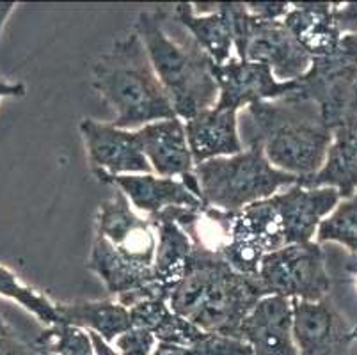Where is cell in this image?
I'll return each mask as SVG.
<instances>
[{"mask_svg": "<svg viewBox=\"0 0 357 355\" xmlns=\"http://www.w3.org/2000/svg\"><path fill=\"white\" fill-rule=\"evenodd\" d=\"M128 309L132 325L151 332L158 343H173L190 348L204 334L192 322L176 315L169 305L167 299H142Z\"/></svg>", "mask_w": 357, "mask_h": 355, "instance_id": "cell-22", "label": "cell"}, {"mask_svg": "<svg viewBox=\"0 0 357 355\" xmlns=\"http://www.w3.org/2000/svg\"><path fill=\"white\" fill-rule=\"evenodd\" d=\"M15 8H16L15 2H0V31H2L4 24L8 22L9 15L15 11Z\"/></svg>", "mask_w": 357, "mask_h": 355, "instance_id": "cell-35", "label": "cell"}, {"mask_svg": "<svg viewBox=\"0 0 357 355\" xmlns=\"http://www.w3.org/2000/svg\"><path fill=\"white\" fill-rule=\"evenodd\" d=\"M87 158L95 174H151L135 130L116 128L112 123L82 119L80 123Z\"/></svg>", "mask_w": 357, "mask_h": 355, "instance_id": "cell-12", "label": "cell"}, {"mask_svg": "<svg viewBox=\"0 0 357 355\" xmlns=\"http://www.w3.org/2000/svg\"><path fill=\"white\" fill-rule=\"evenodd\" d=\"M238 114L236 110L212 107L185 121V132H187L194 164L199 165L213 158L231 156L243 151Z\"/></svg>", "mask_w": 357, "mask_h": 355, "instance_id": "cell-17", "label": "cell"}, {"mask_svg": "<svg viewBox=\"0 0 357 355\" xmlns=\"http://www.w3.org/2000/svg\"><path fill=\"white\" fill-rule=\"evenodd\" d=\"M25 96V86L22 82H4L0 80V100L4 98H22Z\"/></svg>", "mask_w": 357, "mask_h": 355, "instance_id": "cell-32", "label": "cell"}, {"mask_svg": "<svg viewBox=\"0 0 357 355\" xmlns=\"http://www.w3.org/2000/svg\"><path fill=\"white\" fill-rule=\"evenodd\" d=\"M265 295L317 302L327 297L331 275L326 252L317 242L291 243L265 254L258 270Z\"/></svg>", "mask_w": 357, "mask_h": 355, "instance_id": "cell-6", "label": "cell"}, {"mask_svg": "<svg viewBox=\"0 0 357 355\" xmlns=\"http://www.w3.org/2000/svg\"><path fill=\"white\" fill-rule=\"evenodd\" d=\"M41 352L36 338L18 331L0 309V355H41Z\"/></svg>", "mask_w": 357, "mask_h": 355, "instance_id": "cell-27", "label": "cell"}, {"mask_svg": "<svg viewBox=\"0 0 357 355\" xmlns=\"http://www.w3.org/2000/svg\"><path fill=\"white\" fill-rule=\"evenodd\" d=\"M190 355H255L252 348L238 338L204 332L203 338L189 348Z\"/></svg>", "mask_w": 357, "mask_h": 355, "instance_id": "cell-28", "label": "cell"}, {"mask_svg": "<svg viewBox=\"0 0 357 355\" xmlns=\"http://www.w3.org/2000/svg\"><path fill=\"white\" fill-rule=\"evenodd\" d=\"M41 355H55V354H52V352L45 350V348H43V352H41Z\"/></svg>", "mask_w": 357, "mask_h": 355, "instance_id": "cell-37", "label": "cell"}, {"mask_svg": "<svg viewBox=\"0 0 357 355\" xmlns=\"http://www.w3.org/2000/svg\"><path fill=\"white\" fill-rule=\"evenodd\" d=\"M284 229L287 246L307 243L317 239V231L327 215L342 201L336 188H307L298 183L272 195Z\"/></svg>", "mask_w": 357, "mask_h": 355, "instance_id": "cell-13", "label": "cell"}, {"mask_svg": "<svg viewBox=\"0 0 357 355\" xmlns=\"http://www.w3.org/2000/svg\"><path fill=\"white\" fill-rule=\"evenodd\" d=\"M334 242L349 249L357 259V192L350 199H342L322 220L317 231V243Z\"/></svg>", "mask_w": 357, "mask_h": 355, "instance_id": "cell-25", "label": "cell"}, {"mask_svg": "<svg viewBox=\"0 0 357 355\" xmlns=\"http://www.w3.org/2000/svg\"><path fill=\"white\" fill-rule=\"evenodd\" d=\"M151 355H190L189 348L173 343H157Z\"/></svg>", "mask_w": 357, "mask_h": 355, "instance_id": "cell-34", "label": "cell"}, {"mask_svg": "<svg viewBox=\"0 0 357 355\" xmlns=\"http://www.w3.org/2000/svg\"><path fill=\"white\" fill-rule=\"evenodd\" d=\"M178 211L180 208H167L160 213L148 217L157 231V252L153 265L155 285L167 292V295L183 275L185 265L194 247L190 234L178 222Z\"/></svg>", "mask_w": 357, "mask_h": 355, "instance_id": "cell-19", "label": "cell"}, {"mask_svg": "<svg viewBox=\"0 0 357 355\" xmlns=\"http://www.w3.org/2000/svg\"><path fill=\"white\" fill-rule=\"evenodd\" d=\"M149 165L162 178H183L194 172V158L190 153L185 123L180 117L149 123L135 130Z\"/></svg>", "mask_w": 357, "mask_h": 355, "instance_id": "cell-16", "label": "cell"}, {"mask_svg": "<svg viewBox=\"0 0 357 355\" xmlns=\"http://www.w3.org/2000/svg\"><path fill=\"white\" fill-rule=\"evenodd\" d=\"M59 311L63 324L95 332L107 343H114L123 332L134 327L130 318V309L112 299L59 304Z\"/></svg>", "mask_w": 357, "mask_h": 355, "instance_id": "cell-23", "label": "cell"}, {"mask_svg": "<svg viewBox=\"0 0 357 355\" xmlns=\"http://www.w3.org/2000/svg\"><path fill=\"white\" fill-rule=\"evenodd\" d=\"M173 18L189 32L203 52L212 59L217 66L228 63L235 50L231 25L222 6L217 4L213 13L199 15L194 11V4L181 2L173 8Z\"/></svg>", "mask_w": 357, "mask_h": 355, "instance_id": "cell-21", "label": "cell"}, {"mask_svg": "<svg viewBox=\"0 0 357 355\" xmlns=\"http://www.w3.org/2000/svg\"><path fill=\"white\" fill-rule=\"evenodd\" d=\"M283 24L311 57L333 54L342 43L343 34L334 18V4L329 2L291 4Z\"/></svg>", "mask_w": 357, "mask_h": 355, "instance_id": "cell-20", "label": "cell"}, {"mask_svg": "<svg viewBox=\"0 0 357 355\" xmlns=\"http://www.w3.org/2000/svg\"><path fill=\"white\" fill-rule=\"evenodd\" d=\"M301 187L336 188L342 199H350L357 192V116L347 117L333 130V144L326 164L317 174L297 181Z\"/></svg>", "mask_w": 357, "mask_h": 355, "instance_id": "cell-18", "label": "cell"}, {"mask_svg": "<svg viewBox=\"0 0 357 355\" xmlns=\"http://www.w3.org/2000/svg\"><path fill=\"white\" fill-rule=\"evenodd\" d=\"M220 6L229 18L236 57L267 64L281 82L298 80L306 75L313 57L298 45L283 20H258L240 2H220Z\"/></svg>", "mask_w": 357, "mask_h": 355, "instance_id": "cell-5", "label": "cell"}, {"mask_svg": "<svg viewBox=\"0 0 357 355\" xmlns=\"http://www.w3.org/2000/svg\"><path fill=\"white\" fill-rule=\"evenodd\" d=\"M93 87L114 112L112 125L139 130L176 117L144 43L135 32L118 39L93 66Z\"/></svg>", "mask_w": 357, "mask_h": 355, "instance_id": "cell-3", "label": "cell"}, {"mask_svg": "<svg viewBox=\"0 0 357 355\" xmlns=\"http://www.w3.org/2000/svg\"><path fill=\"white\" fill-rule=\"evenodd\" d=\"M95 234L107 240L119 258L144 270H153L157 252V231L148 217H139L128 197L116 188L103 201L96 215Z\"/></svg>", "mask_w": 357, "mask_h": 355, "instance_id": "cell-9", "label": "cell"}, {"mask_svg": "<svg viewBox=\"0 0 357 355\" xmlns=\"http://www.w3.org/2000/svg\"><path fill=\"white\" fill-rule=\"evenodd\" d=\"M0 295L18 302L22 308L32 312L45 327H54V325L63 324L57 302H52L47 295L24 285L11 270L2 265H0Z\"/></svg>", "mask_w": 357, "mask_h": 355, "instance_id": "cell-24", "label": "cell"}, {"mask_svg": "<svg viewBox=\"0 0 357 355\" xmlns=\"http://www.w3.org/2000/svg\"><path fill=\"white\" fill-rule=\"evenodd\" d=\"M134 32L144 43L176 117L189 121L215 107L219 100L215 63L185 29L180 38L171 36L164 9L139 13Z\"/></svg>", "mask_w": 357, "mask_h": 355, "instance_id": "cell-2", "label": "cell"}, {"mask_svg": "<svg viewBox=\"0 0 357 355\" xmlns=\"http://www.w3.org/2000/svg\"><path fill=\"white\" fill-rule=\"evenodd\" d=\"M334 18L342 34L357 36V2L334 4Z\"/></svg>", "mask_w": 357, "mask_h": 355, "instance_id": "cell-31", "label": "cell"}, {"mask_svg": "<svg viewBox=\"0 0 357 355\" xmlns=\"http://www.w3.org/2000/svg\"><path fill=\"white\" fill-rule=\"evenodd\" d=\"M206 206L222 211H240L263 199H271L298 181L297 176L279 171L268 162L258 144L248 146L231 156H220L194 167Z\"/></svg>", "mask_w": 357, "mask_h": 355, "instance_id": "cell-4", "label": "cell"}, {"mask_svg": "<svg viewBox=\"0 0 357 355\" xmlns=\"http://www.w3.org/2000/svg\"><path fill=\"white\" fill-rule=\"evenodd\" d=\"M352 116H357V73H356V80H354L352 93H350L349 114H347V117H352Z\"/></svg>", "mask_w": 357, "mask_h": 355, "instance_id": "cell-36", "label": "cell"}, {"mask_svg": "<svg viewBox=\"0 0 357 355\" xmlns=\"http://www.w3.org/2000/svg\"><path fill=\"white\" fill-rule=\"evenodd\" d=\"M291 309L298 355H342L357 341V325H350L329 297L317 302L291 299Z\"/></svg>", "mask_w": 357, "mask_h": 355, "instance_id": "cell-10", "label": "cell"}, {"mask_svg": "<svg viewBox=\"0 0 357 355\" xmlns=\"http://www.w3.org/2000/svg\"><path fill=\"white\" fill-rule=\"evenodd\" d=\"M36 343L55 355H95L89 331L68 324L45 327L36 336Z\"/></svg>", "mask_w": 357, "mask_h": 355, "instance_id": "cell-26", "label": "cell"}, {"mask_svg": "<svg viewBox=\"0 0 357 355\" xmlns=\"http://www.w3.org/2000/svg\"><path fill=\"white\" fill-rule=\"evenodd\" d=\"M100 181L114 185L128 197L135 210L148 217L167 208L203 210L206 204L187 188L180 178H162L155 174H95Z\"/></svg>", "mask_w": 357, "mask_h": 355, "instance_id": "cell-15", "label": "cell"}, {"mask_svg": "<svg viewBox=\"0 0 357 355\" xmlns=\"http://www.w3.org/2000/svg\"><path fill=\"white\" fill-rule=\"evenodd\" d=\"M0 80H2V78H0Z\"/></svg>", "mask_w": 357, "mask_h": 355, "instance_id": "cell-38", "label": "cell"}, {"mask_svg": "<svg viewBox=\"0 0 357 355\" xmlns=\"http://www.w3.org/2000/svg\"><path fill=\"white\" fill-rule=\"evenodd\" d=\"M238 340L245 341L255 355H298L290 299L279 295L263 297L243 320Z\"/></svg>", "mask_w": 357, "mask_h": 355, "instance_id": "cell-14", "label": "cell"}, {"mask_svg": "<svg viewBox=\"0 0 357 355\" xmlns=\"http://www.w3.org/2000/svg\"><path fill=\"white\" fill-rule=\"evenodd\" d=\"M267 297L258 278L240 273L224 262L190 322L208 334L238 338L243 320Z\"/></svg>", "mask_w": 357, "mask_h": 355, "instance_id": "cell-8", "label": "cell"}, {"mask_svg": "<svg viewBox=\"0 0 357 355\" xmlns=\"http://www.w3.org/2000/svg\"><path fill=\"white\" fill-rule=\"evenodd\" d=\"M238 128L245 148L261 146L275 169L298 180L324 167L333 144V130L326 125L320 109L294 93L243 109Z\"/></svg>", "mask_w": 357, "mask_h": 355, "instance_id": "cell-1", "label": "cell"}, {"mask_svg": "<svg viewBox=\"0 0 357 355\" xmlns=\"http://www.w3.org/2000/svg\"><path fill=\"white\" fill-rule=\"evenodd\" d=\"M245 6L252 16L265 22H281L291 9L288 2H248Z\"/></svg>", "mask_w": 357, "mask_h": 355, "instance_id": "cell-30", "label": "cell"}, {"mask_svg": "<svg viewBox=\"0 0 357 355\" xmlns=\"http://www.w3.org/2000/svg\"><path fill=\"white\" fill-rule=\"evenodd\" d=\"M157 343V338L141 327L128 328L114 341L116 350L121 355H151Z\"/></svg>", "mask_w": 357, "mask_h": 355, "instance_id": "cell-29", "label": "cell"}, {"mask_svg": "<svg viewBox=\"0 0 357 355\" xmlns=\"http://www.w3.org/2000/svg\"><path fill=\"white\" fill-rule=\"evenodd\" d=\"M357 73V36L343 34L333 54L313 57L310 70L298 78L295 96L313 102L331 130L347 119Z\"/></svg>", "mask_w": 357, "mask_h": 355, "instance_id": "cell-7", "label": "cell"}, {"mask_svg": "<svg viewBox=\"0 0 357 355\" xmlns=\"http://www.w3.org/2000/svg\"><path fill=\"white\" fill-rule=\"evenodd\" d=\"M93 345H95V355H121L118 350L110 343H107L102 336L95 334V332H89Z\"/></svg>", "mask_w": 357, "mask_h": 355, "instance_id": "cell-33", "label": "cell"}, {"mask_svg": "<svg viewBox=\"0 0 357 355\" xmlns=\"http://www.w3.org/2000/svg\"><path fill=\"white\" fill-rule=\"evenodd\" d=\"M215 78L219 84L215 107L236 112L255 103L274 102L298 89L297 80L281 82L267 64L242 61L238 57H231L220 66L215 64Z\"/></svg>", "mask_w": 357, "mask_h": 355, "instance_id": "cell-11", "label": "cell"}]
</instances>
